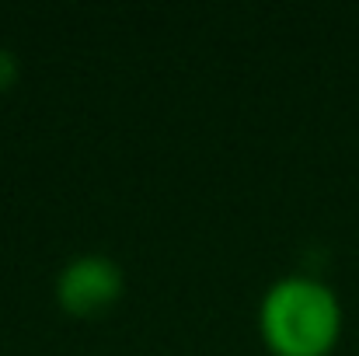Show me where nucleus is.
I'll use <instances>...</instances> for the list:
<instances>
[{"instance_id":"1","label":"nucleus","mask_w":359,"mask_h":356,"mask_svg":"<svg viewBox=\"0 0 359 356\" xmlns=\"http://www.w3.org/2000/svg\"><path fill=\"white\" fill-rule=\"evenodd\" d=\"M258 339L269 356H332L342 343V297L311 272L272 279L255 311Z\"/></svg>"},{"instance_id":"2","label":"nucleus","mask_w":359,"mask_h":356,"mask_svg":"<svg viewBox=\"0 0 359 356\" xmlns=\"http://www.w3.org/2000/svg\"><path fill=\"white\" fill-rule=\"evenodd\" d=\"M126 294V272L116 258L84 251L74 255L53 279L56 308L70 318H98L109 315Z\"/></svg>"},{"instance_id":"3","label":"nucleus","mask_w":359,"mask_h":356,"mask_svg":"<svg viewBox=\"0 0 359 356\" xmlns=\"http://www.w3.org/2000/svg\"><path fill=\"white\" fill-rule=\"evenodd\" d=\"M18 74H21V67H18L14 53L0 49V95H4V91H11V88L18 84Z\"/></svg>"}]
</instances>
